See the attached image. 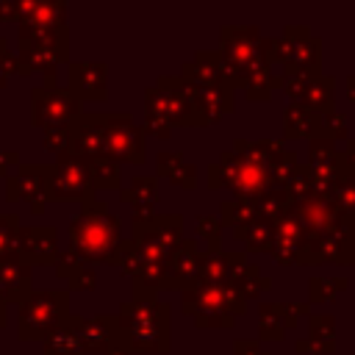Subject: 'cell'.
Masks as SVG:
<instances>
[{"instance_id":"cell-1","label":"cell","mask_w":355,"mask_h":355,"mask_svg":"<svg viewBox=\"0 0 355 355\" xmlns=\"http://www.w3.org/2000/svg\"><path fill=\"white\" fill-rule=\"evenodd\" d=\"M183 241L180 214H153L133 216V236L122 239L114 250L111 263L130 277L133 302H155L161 291V277L166 261Z\"/></svg>"},{"instance_id":"cell-2","label":"cell","mask_w":355,"mask_h":355,"mask_svg":"<svg viewBox=\"0 0 355 355\" xmlns=\"http://www.w3.org/2000/svg\"><path fill=\"white\" fill-rule=\"evenodd\" d=\"M122 241V222L116 214L108 211L103 200H89L80 205V211L69 219V252L94 263H111L114 250Z\"/></svg>"},{"instance_id":"cell-3","label":"cell","mask_w":355,"mask_h":355,"mask_svg":"<svg viewBox=\"0 0 355 355\" xmlns=\"http://www.w3.org/2000/svg\"><path fill=\"white\" fill-rule=\"evenodd\" d=\"M114 316H116V338L128 352H150V355L169 352L172 308L166 302L125 300Z\"/></svg>"},{"instance_id":"cell-4","label":"cell","mask_w":355,"mask_h":355,"mask_svg":"<svg viewBox=\"0 0 355 355\" xmlns=\"http://www.w3.org/2000/svg\"><path fill=\"white\" fill-rule=\"evenodd\" d=\"M263 36L255 25H225L219 31V58L225 67V78L233 89H241L250 78L269 75L272 64L263 55Z\"/></svg>"},{"instance_id":"cell-5","label":"cell","mask_w":355,"mask_h":355,"mask_svg":"<svg viewBox=\"0 0 355 355\" xmlns=\"http://www.w3.org/2000/svg\"><path fill=\"white\" fill-rule=\"evenodd\" d=\"M19 42V72L17 75H33L42 72L44 83L42 86H58L55 83V72L61 64L69 67V25L61 28H47V31H31V28H19L17 33Z\"/></svg>"},{"instance_id":"cell-6","label":"cell","mask_w":355,"mask_h":355,"mask_svg":"<svg viewBox=\"0 0 355 355\" xmlns=\"http://www.w3.org/2000/svg\"><path fill=\"white\" fill-rule=\"evenodd\" d=\"M180 313L191 316L197 327H222L230 330L239 316L247 313V302L239 297L233 286H205L194 283L191 288L180 291Z\"/></svg>"},{"instance_id":"cell-7","label":"cell","mask_w":355,"mask_h":355,"mask_svg":"<svg viewBox=\"0 0 355 355\" xmlns=\"http://www.w3.org/2000/svg\"><path fill=\"white\" fill-rule=\"evenodd\" d=\"M208 189L211 191L230 189L233 197L239 200H255L263 191L275 189V180H272V172L252 155L225 150L219 161L208 164Z\"/></svg>"},{"instance_id":"cell-8","label":"cell","mask_w":355,"mask_h":355,"mask_svg":"<svg viewBox=\"0 0 355 355\" xmlns=\"http://www.w3.org/2000/svg\"><path fill=\"white\" fill-rule=\"evenodd\" d=\"M144 114L164 119L172 128H205L197 108L194 86L186 83L180 75H161L155 86L144 92Z\"/></svg>"},{"instance_id":"cell-9","label":"cell","mask_w":355,"mask_h":355,"mask_svg":"<svg viewBox=\"0 0 355 355\" xmlns=\"http://www.w3.org/2000/svg\"><path fill=\"white\" fill-rule=\"evenodd\" d=\"M17 338L19 341H44L50 333L64 327L72 316L69 291H31L19 305Z\"/></svg>"},{"instance_id":"cell-10","label":"cell","mask_w":355,"mask_h":355,"mask_svg":"<svg viewBox=\"0 0 355 355\" xmlns=\"http://www.w3.org/2000/svg\"><path fill=\"white\" fill-rule=\"evenodd\" d=\"M44 200L47 202H80V205L94 200L92 164L75 153H61L53 164H47Z\"/></svg>"},{"instance_id":"cell-11","label":"cell","mask_w":355,"mask_h":355,"mask_svg":"<svg viewBox=\"0 0 355 355\" xmlns=\"http://www.w3.org/2000/svg\"><path fill=\"white\" fill-rule=\"evenodd\" d=\"M105 158L141 166L147 161L141 122H136L130 114H105Z\"/></svg>"},{"instance_id":"cell-12","label":"cell","mask_w":355,"mask_h":355,"mask_svg":"<svg viewBox=\"0 0 355 355\" xmlns=\"http://www.w3.org/2000/svg\"><path fill=\"white\" fill-rule=\"evenodd\" d=\"M80 100L61 86H36L31 92V125L33 128H53V125H69L80 114Z\"/></svg>"},{"instance_id":"cell-13","label":"cell","mask_w":355,"mask_h":355,"mask_svg":"<svg viewBox=\"0 0 355 355\" xmlns=\"http://www.w3.org/2000/svg\"><path fill=\"white\" fill-rule=\"evenodd\" d=\"M300 263H355V225L302 241Z\"/></svg>"},{"instance_id":"cell-14","label":"cell","mask_w":355,"mask_h":355,"mask_svg":"<svg viewBox=\"0 0 355 355\" xmlns=\"http://www.w3.org/2000/svg\"><path fill=\"white\" fill-rule=\"evenodd\" d=\"M283 78V92L291 97V103L313 111V114H327L336 111L333 105V89L336 78L333 75H280Z\"/></svg>"},{"instance_id":"cell-15","label":"cell","mask_w":355,"mask_h":355,"mask_svg":"<svg viewBox=\"0 0 355 355\" xmlns=\"http://www.w3.org/2000/svg\"><path fill=\"white\" fill-rule=\"evenodd\" d=\"M283 39L288 44V58L283 64L280 75H319L322 64V42L311 36V28L305 25H286Z\"/></svg>"},{"instance_id":"cell-16","label":"cell","mask_w":355,"mask_h":355,"mask_svg":"<svg viewBox=\"0 0 355 355\" xmlns=\"http://www.w3.org/2000/svg\"><path fill=\"white\" fill-rule=\"evenodd\" d=\"M14 252L28 266H53L55 258L61 255L58 227L55 225H25V227H19Z\"/></svg>"},{"instance_id":"cell-17","label":"cell","mask_w":355,"mask_h":355,"mask_svg":"<svg viewBox=\"0 0 355 355\" xmlns=\"http://www.w3.org/2000/svg\"><path fill=\"white\" fill-rule=\"evenodd\" d=\"M200 258L202 250L194 239H183L180 247L172 252V258L166 261L164 277H161V291H186L197 283V272H200Z\"/></svg>"},{"instance_id":"cell-18","label":"cell","mask_w":355,"mask_h":355,"mask_svg":"<svg viewBox=\"0 0 355 355\" xmlns=\"http://www.w3.org/2000/svg\"><path fill=\"white\" fill-rule=\"evenodd\" d=\"M69 133H72V147L69 153L94 161V158H105V114H86L80 111L72 122H69Z\"/></svg>"},{"instance_id":"cell-19","label":"cell","mask_w":355,"mask_h":355,"mask_svg":"<svg viewBox=\"0 0 355 355\" xmlns=\"http://www.w3.org/2000/svg\"><path fill=\"white\" fill-rule=\"evenodd\" d=\"M69 327L75 330L83 352H100L105 355L119 338H116V316L97 313V316H69Z\"/></svg>"},{"instance_id":"cell-20","label":"cell","mask_w":355,"mask_h":355,"mask_svg":"<svg viewBox=\"0 0 355 355\" xmlns=\"http://www.w3.org/2000/svg\"><path fill=\"white\" fill-rule=\"evenodd\" d=\"M69 75V92L83 103H103L108 97V64L103 61H80V64H69L67 69Z\"/></svg>"},{"instance_id":"cell-21","label":"cell","mask_w":355,"mask_h":355,"mask_svg":"<svg viewBox=\"0 0 355 355\" xmlns=\"http://www.w3.org/2000/svg\"><path fill=\"white\" fill-rule=\"evenodd\" d=\"M47 164H19L6 178V200L8 202H36L44 200Z\"/></svg>"},{"instance_id":"cell-22","label":"cell","mask_w":355,"mask_h":355,"mask_svg":"<svg viewBox=\"0 0 355 355\" xmlns=\"http://www.w3.org/2000/svg\"><path fill=\"white\" fill-rule=\"evenodd\" d=\"M247 266L244 252H225V250H202L197 283L205 286H230L233 277Z\"/></svg>"},{"instance_id":"cell-23","label":"cell","mask_w":355,"mask_h":355,"mask_svg":"<svg viewBox=\"0 0 355 355\" xmlns=\"http://www.w3.org/2000/svg\"><path fill=\"white\" fill-rule=\"evenodd\" d=\"M33 266H28L17 252L0 258V291L8 305H19L33 288Z\"/></svg>"},{"instance_id":"cell-24","label":"cell","mask_w":355,"mask_h":355,"mask_svg":"<svg viewBox=\"0 0 355 355\" xmlns=\"http://www.w3.org/2000/svg\"><path fill=\"white\" fill-rule=\"evenodd\" d=\"M194 97H197V108L202 116V125H214L219 122L225 114H230L236 108V89L227 80L211 83V86H194Z\"/></svg>"},{"instance_id":"cell-25","label":"cell","mask_w":355,"mask_h":355,"mask_svg":"<svg viewBox=\"0 0 355 355\" xmlns=\"http://www.w3.org/2000/svg\"><path fill=\"white\" fill-rule=\"evenodd\" d=\"M305 233L302 225L297 222V216L291 211H286L277 222H275V241H272V258L283 266L300 263V250H302Z\"/></svg>"},{"instance_id":"cell-26","label":"cell","mask_w":355,"mask_h":355,"mask_svg":"<svg viewBox=\"0 0 355 355\" xmlns=\"http://www.w3.org/2000/svg\"><path fill=\"white\" fill-rule=\"evenodd\" d=\"M67 14V3H50V0H19V28L31 31H47V28H61Z\"/></svg>"},{"instance_id":"cell-27","label":"cell","mask_w":355,"mask_h":355,"mask_svg":"<svg viewBox=\"0 0 355 355\" xmlns=\"http://www.w3.org/2000/svg\"><path fill=\"white\" fill-rule=\"evenodd\" d=\"M186 83L191 86H211V83H219V80H227L225 78V67H222V58L216 50H200L191 61H186L178 72ZM230 83V80H227Z\"/></svg>"},{"instance_id":"cell-28","label":"cell","mask_w":355,"mask_h":355,"mask_svg":"<svg viewBox=\"0 0 355 355\" xmlns=\"http://www.w3.org/2000/svg\"><path fill=\"white\" fill-rule=\"evenodd\" d=\"M297 327V316L286 302H261L258 305V341H283L286 330Z\"/></svg>"},{"instance_id":"cell-29","label":"cell","mask_w":355,"mask_h":355,"mask_svg":"<svg viewBox=\"0 0 355 355\" xmlns=\"http://www.w3.org/2000/svg\"><path fill=\"white\" fill-rule=\"evenodd\" d=\"M119 200L125 205H133V216H153L158 205V178L155 175L133 178V183L119 191Z\"/></svg>"},{"instance_id":"cell-30","label":"cell","mask_w":355,"mask_h":355,"mask_svg":"<svg viewBox=\"0 0 355 355\" xmlns=\"http://www.w3.org/2000/svg\"><path fill=\"white\" fill-rule=\"evenodd\" d=\"M233 236L239 241H244L247 252H272V241H275V222L269 219H255L250 225L233 227Z\"/></svg>"},{"instance_id":"cell-31","label":"cell","mask_w":355,"mask_h":355,"mask_svg":"<svg viewBox=\"0 0 355 355\" xmlns=\"http://www.w3.org/2000/svg\"><path fill=\"white\" fill-rule=\"evenodd\" d=\"M308 341L322 355H330L336 349V319L330 313H311L308 316Z\"/></svg>"},{"instance_id":"cell-32","label":"cell","mask_w":355,"mask_h":355,"mask_svg":"<svg viewBox=\"0 0 355 355\" xmlns=\"http://www.w3.org/2000/svg\"><path fill=\"white\" fill-rule=\"evenodd\" d=\"M313 122H316V114L291 103L286 111H283V136L286 139H313Z\"/></svg>"},{"instance_id":"cell-33","label":"cell","mask_w":355,"mask_h":355,"mask_svg":"<svg viewBox=\"0 0 355 355\" xmlns=\"http://www.w3.org/2000/svg\"><path fill=\"white\" fill-rule=\"evenodd\" d=\"M236 291H239V297L247 302V300H255V297H261L263 291H269L272 288V280L266 277V275H261V269L255 266V263H247L236 277H233V283H230Z\"/></svg>"},{"instance_id":"cell-34","label":"cell","mask_w":355,"mask_h":355,"mask_svg":"<svg viewBox=\"0 0 355 355\" xmlns=\"http://www.w3.org/2000/svg\"><path fill=\"white\" fill-rule=\"evenodd\" d=\"M89 164H92L94 191H122V164L111 158H94Z\"/></svg>"},{"instance_id":"cell-35","label":"cell","mask_w":355,"mask_h":355,"mask_svg":"<svg viewBox=\"0 0 355 355\" xmlns=\"http://www.w3.org/2000/svg\"><path fill=\"white\" fill-rule=\"evenodd\" d=\"M255 219H261V216H258V208H255V200H239V197H233V200H225L222 208H219V222H222V227H225V225L241 227V225H250V222H255Z\"/></svg>"},{"instance_id":"cell-36","label":"cell","mask_w":355,"mask_h":355,"mask_svg":"<svg viewBox=\"0 0 355 355\" xmlns=\"http://www.w3.org/2000/svg\"><path fill=\"white\" fill-rule=\"evenodd\" d=\"M42 355H86L75 330L69 327V322L64 327H58L55 333H50L44 341H42Z\"/></svg>"},{"instance_id":"cell-37","label":"cell","mask_w":355,"mask_h":355,"mask_svg":"<svg viewBox=\"0 0 355 355\" xmlns=\"http://www.w3.org/2000/svg\"><path fill=\"white\" fill-rule=\"evenodd\" d=\"M308 166H344V153L330 139H308Z\"/></svg>"},{"instance_id":"cell-38","label":"cell","mask_w":355,"mask_h":355,"mask_svg":"<svg viewBox=\"0 0 355 355\" xmlns=\"http://www.w3.org/2000/svg\"><path fill=\"white\" fill-rule=\"evenodd\" d=\"M347 277H311L308 280V300L311 302H333L341 291H347Z\"/></svg>"},{"instance_id":"cell-39","label":"cell","mask_w":355,"mask_h":355,"mask_svg":"<svg viewBox=\"0 0 355 355\" xmlns=\"http://www.w3.org/2000/svg\"><path fill=\"white\" fill-rule=\"evenodd\" d=\"M313 139H330V141L347 139V116L338 114V111L316 114V122H313Z\"/></svg>"},{"instance_id":"cell-40","label":"cell","mask_w":355,"mask_h":355,"mask_svg":"<svg viewBox=\"0 0 355 355\" xmlns=\"http://www.w3.org/2000/svg\"><path fill=\"white\" fill-rule=\"evenodd\" d=\"M333 200L344 214H349L355 219V169H349V166L341 169V178L333 189Z\"/></svg>"},{"instance_id":"cell-41","label":"cell","mask_w":355,"mask_h":355,"mask_svg":"<svg viewBox=\"0 0 355 355\" xmlns=\"http://www.w3.org/2000/svg\"><path fill=\"white\" fill-rule=\"evenodd\" d=\"M197 236L205 239V250H219V239H222V222L219 216H211V214H197Z\"/></svg>"},{"instance_id":"cell-42","label":"cell","mask_w":355,"mask_h":355,"mask_svg":"<svg viewBox=\"0 0 355 355\" xmlns=\"http://www.w3.org/2000/svg\"><path fill=\"white\" fill-rule=\"evenodd\" d=\"M19 227L22 225H19V216L17 214H0V258L14 252Z\"/></svg>"},{"instance_id":"cell-43","label":"cell","mask_w":355,"mask_h":355,"mask_svg":"<svg viewBox=\"0 0 355 355\" xmlns=\"http://www.w3.org/2000/svg\"><path fill=\"white\" fill-rule=\"evenodd\" d=\"M44 147L55 155L61 153H69L72 147V133H69V125H53V128H44Z\"/></svg>"},{"instance_id":"cell-44","label":"cell","mask_w":355,"mask_h":355,"mask_svg":"<svg viewBox=\"0 0 355 355\" xmlns=\"http://www.w3.org/2000/svg\"><path fill=\"white\" fill-rule=\"evenodd\" d=\"M67 291H94V286H97V272H94V266H89V263H83V266H78L69 277H67Z\"/></svg>"},{"instance_id":"cell-45","label":"cell","mask_w":355,"mask_h":355,"mask_svg":"<svg viewBox=\"0 0 355 355\" xmlns=\"http://www.w3.org/2000/svg\"><path fill=\"white\" fill-rule=\"evenodd\" d=\"M183 161H186V158H183V153H180V150H164V153H158L155 172H158L161 178H169V175H172Z\"/></svg>"},{"instance_id":"cell-46","label":"cell","mask_w":355,"mask_h":355,"mask_svg":"<svg viewBox=\"0 0 355 355\" xmlns=\"http://www.w3.org/2000/svg\"><path fill=\"white\" fill-rule=\"evenodd\" d=\"M169 180H172L175 186H180V189L191 191V189H197V166L189 164V161H183V164L169 175Z\"/></svg>"},{"instance_id":"cell-47","label":"cell","mask_w":355,"mask_h":355,"mask_svg":"<svg viewBox=\"0 0 355 355\" xmlns=\"http://www.w3.org/2000/svg\"><path fill=\"white\" fill-rule=\"evenodd\" d=\"M14 72H19V61H17V55H11L8 42L0 36V89L6 86L8 75H14Z\"/></svg>"},{"instance_id":"cell-48","label":"cell","mask_w":355,"mask_h":355,"mask_svg":"<svg viewBox=\"0 0 355 355\" xmlns=\"http://www.w3.org/2000/svg\"><path fill=\"white\" fill-rule=\"evenodd\" d=\"M83 263H86V261H80L78 255H72V252L67 250V252H61V255L55 258V263H53V266H55V277L67 280V277H69V275H72L78 266H83Z\"/></svg>"},{"instance_id":"cell-49","label":"cell","mask_w":355,"mask_h":355,"mask_svg":"<svg viewBox=\"0 0 355 355\" xmlns=\"http://www.w3.org/2000/svg\"><path fill=\"white\" fill-rule=\"evenodd\" d=\"M233 355H269V352L255 338H236L233 341Z\"/></svg>"},{"instance_id":"cell-50","label":"cell","mask_w":355,"mask_h":355,"mask_svg":"<svg viewBox=\"0 0 355 355\" xmlns=\"http://www.w3.org/2000/svg\"><path fill=\"white\" fill-rule=\"evenodd\" d=\"M17 22L19 19V0H0V22Z\"/></svg>"},{"instance_id":"cell-51","label":"cell","mask_w":355,"mask_h":355,"mask_svg":"<svg viewBox=\"0 0 355 355\" xmlns=\"http://www.w3.org/2000/svg\"><path fill=\"white\" fill-rule=\"evenodd\" d=\"M286 308L300 319V316H311V302H286Z\"/></svg>"},{"instance_id":"cell-52","label":"cell","mask_w":355,"mask_h":355,"mask_svg":"<svg viewBox=\"0 0 355 355\" xmlns=\"http://www.w3.org/2000/svg\"><path fill=\"white\" fill-rule=\"evenodd\" d=\"M294 349H297V352H305V355H322V352H319L308 338H300V341L294 344Z\"/></svg>"},{"instance_id":"cell-53","label":"cell","mask_w":355,"mask_h":355,"mask_svg":"<svg viewBox=\"0 0 355 355\" xmlns=\"http://www.w3.org/2000/svg\"><path fill=\"white\" fill-rule=\"evenodd\" d=\"M105 355H133V352H128V349H125V347H122V344L116 341V344H114V347H111V349H108Z\"/></svg>"},{"instance_id":"cell-54","label":"cell","mask_w":355,"mask_h":355,"mask_svg":"<svg viewBox=\"0 0 355 355\" xmlns=\"http://www.w3.org/2000/svg\"><path fill=\"white\" fill-rule=\"evenodd\" d=\"M347 97L355 103V75H349V78H347Z\"/></svg>"},{"instance_id":"cell-55","label":"cell","mask_w":355,"mask_h":355,"mask_svg":"<svg viewBox=\"0 0 355 355\" xmlns=\"http://www.w3.org/2000/svg\"><path fill=\"white\" fill-rule=\"evenodd\" d=\"M44 205H47V200H36V202L31 205V214H33V216H39V214L44 211Z\"/></svg>"},{"instance_id":"cell-56","label":"cell","mask_w":355,"mask_h":355,"mask_svg":"<svg viewBox=\"0 0 355 355\" xmlns=\"http://www.w3.org/2000/svg\"><path fill=\"white\" fill-rule=\"evenodd\" d=\"M8 324V313H6V308H0V330Z\"/></svg>"},{"instance_id":"cell-57","label":"cell","mask_w":355,"mask_h":355,"mask_svg":"<svg viewBox=\"0 0 355 355\" xmlns=\"http://www.w3.org/2000/svg\"><path fill=\"white\" fill-rule=\"evenodd\" d=\"M6 166H8V161H6V153H0V175H6Z\"/></svg>"},{"instance_id":"cell-58","label":"cell","mask_w":355,"mask_h":355,"mask_svg":"<svg viewBox=\"0 0 355 355\" xmlns=\"http://www.w3.org/2000/svg\"><path fill=\"white\" fill-rule=\"evenodd\" d=\"M0 308H8V302L3 300V291H0Z\"/></svg>"}]
</instances>
